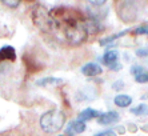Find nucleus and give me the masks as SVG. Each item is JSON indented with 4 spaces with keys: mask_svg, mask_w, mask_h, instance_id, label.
Returning a JSON list of instances; mask_svg holds the SVG:
<instances>
[{
    "mask_svg": "<svg viewBox=\"0 0 148 136\" xmlns=\"http://www.w3.org/2000/svg\"><path fill=\"white\" fill-rule=\"evenodd\" d=\"M84 20L86 19H82V17L67 16L63 20H56V23L59 25V30L60 28L63 30V34L69 44L79 45L87 40V35H88L84 25Z\"/></svg>",
    "mask_w": 148,
    "mask_h": 136,
    "instance_id": "1",
    "label": "nucleus"
},
{
    "mask_svg": "<svg viewBox=\"0 0 148 136\" xmlns=\"http://www.w3.org/2000/svg\"><path fill=\"white\" fill-rule=\"evenodd\" d=\"M32 20L35 25L43 32H56L59 31V25L56 20L51 16V12L43 5H36L32 10Z\"/></svg>",
    "mask_w": 148,
    "mask_h": 136,
    "instance_id": "2",
    "label": "nucleus"
},
{
    "mask_svg": "<svg viewBox=\"0 0 148 136\" xmlns=\"http://www.w3.org/2000/svg\"><path fill=\"white\" fill-rule=\"evenodd\" d=\"M66 115L59 109H51L43 113L40 117V127L47 133H55L64 127Z\"/></svg>",
    "mask_w": 148,
    "mask_h": 136,
    "instance_id": "3",
    "label": "nucleus"
},
{
    "mask_svg": "<svg viewBox=\"0 0 148 136\" xmlns=\"http://www.w3.org/2000/svg\"><path fill=\"white\" fill-rule=\"evenodd\" d=\"M117 14L119 17L124 23H131L135 21L138 17V8L134 1H123L117 8Z\"/></svg>",
    "mask_w": 148,
    "mask_h": 136,
    "instance_id": "4",
    "label": "nucleus"
},
{
    "mask_svg": "<svg viewBox=\"0 0 148 136\" xmlns=\"http://www.w3.org/2000/svg\"><path fill=\"white\" fill-rule=\"evenodd\" d=\"M16 59V51L14 47L5 45V47L0 48V63L1 61H15Z\"/></svg>",
    "mask_w": 148,
    "mask_h": 136,
    "instance_id": "5",
    "label": "nucleus"
},
{
    "mask_svg": "<svg viewBox=\"0 0 148 136\" xmlns=\"http://www.w3.org/2000/svg\"><path fill=\"white\" fill-rule=\"evenodd\" d=\"M82 72L86 76H96V75H100V73L103 72V69H101V67H100L99 64L88 63V64H86L82 68Z\"/></svg>",
    "mask_w": 148,
    "mask_h": 136,
    "instance_id": "6",
    "label": "nucleus"
},
{
    "mask_svg": "<svg viewBox=\"0 0 148 136\" xmlns=\"http://www.w3.org/2000/svg\"><path fill=\"white\" fill-rule=\"evenodd\" d=\"M117 119H119V115L116 112H114V111H110V112L106 113H100L97 122L100 124H103V126H107V124H112V123L117 122Z\"/></svg>",
    "mask_w": 148,
    "mask_h": 136,
    "instance_id": "7",
    "label": "nucleus"
},
{
    "mask_svg": "<svg viewBox=\"0 0 148 136\" xmlns=\"http://www.w3.org/2000/svg\"><path fill=\"white\" fill-rule=\"evenodd\" d=\"M63 84V79L59 78H44L40 79L36 82V85H40V87H47V85H60Z\"/></svg>",
    "mask_w": 148,
    "mask_h": 136,
    "instance_id": "8",
    "label": "nucleus"
},
{
    "mask_svg": "<svg viewBox=\"0 0 148 136\" xmlns=\"http://www.w3.org/2000/svg\"><path fill=\"white\" fill-rule=\"evenodd\" d=\"M97 116H100V113L97 111H95L92 108H86L84 111H82L79 113V120L84 123V120H91L93 117H97Z\"/></svg>",
    "mask_w": 148,
    "mask_h": 136,
    "instance_id": "9",
    "label": "nucleus"
},
{
    "mask_svg": "<svg viewBox=\"0 0 148 136\" xmlns=\"http://www.w3.org/2000/svg\"><path fill=\"white\" fill-rule=\"evenodd\" d=\"M114 102L117 107L125 108V107H128L132 103V98L131 96H128V95H117L116 98H115Z\"/></svg>",
    "mask_w": 148,
    "mask_h": 136,
    "instance_id": "10",
    "label": "nucleus"
},
{
    "mask_svg": "<svg viewBox=\"0 0 148 136\" xmlns=\"http://www.w3.org/2000/svg\"><path fill=\"white\" fill-rule=\"evenodd\" d=\"M117 58H119V54H117L116 51H107L103 56V60H104L106 64L112 65L117 61Z\"/></svg>",
    "mask_w": 148,
    "mask_h": 136,
    "instance_id": "11",
    "label": "nucleus"
},
{
    "mask_svg": "<svg viewBox=\"0 0 148 136\" xmlns=\"http://www.w3.org/2000/svg\"><path fill=\"white\" fill-rule=\"evenodd\" d=\"M69 128L72 129L73 132H76V133H82V132L86 131V124H84L83 122H80V120H76V122L71 123Z\"/></svg>",
    "mask_w": 148,
    "mask_h": 136,
    "instance_id": "12",
    "label": "nucleus"
},
{
    "mask_svg": "<svg viewBox=\"0 0 148 136\" xmlns=\"http://www.w3.org/2000/svg\"><path fill=\"white\" fill-rule=\"evenodd\" d=\"M128 31H123V32H120V34H116V35H112V36H108V38L103 39V40H100V44L101 45H106V44H110L111 41H114L115 39H119L121 38V36H124V35L127 34Z\"/></svg>",
    "mask_w": 148,
    "mask_h": 136,
    "instance_id": "13",
    "label": "nucleus"
},
{
    "mask_svg": "<svg viewBox=\"0 0 148 136\" xmlns=\"http://www.w3.org/2000/svg\"><path fill=\"white\" fill-rule=\"evenodd\" d=\"M131 112L135 113V115H144V113H148V107L144 106V104H140V106L132 108Z\"/></svg>",
    "mask_w": 148,
    "mask_h": 136,
    "instance_id": "14",
    "label": "nucleus"
},
{
    "mask_svg": "<svg viewBox=\"0 0 148 136\" xmlns=\"http://www.w3.org/2000/svg\"><path fill=\"white\" fill-rule=\"evenodd\" d=\"M135 80L139 83H147L148 82V71H144V72H141L140 75L135 76Z\"/></svg>",
    "mask_w": 148,
    "mask_h": 136,
    "instance_id": "15",
    "label": "nucleus"
},
{
    "mask_svg": "<svg viewBox=\"0 0 148 136\" xmlns=\"http://www.w3.org/2000/svg\"><path fill=\"white\" fill-rule=\"evenodd\" d=\"M134 34L136 35H148V25H140L135 30Z\"/></svg>",
    "mask_w": 148,
    "mask_h": 136,
    "instance_id": "16",
    "label": "nucleus"
},
{
    "mask_svg": "<svg viewBox=\"0 0 148 136\" xmlns=\"http://www.w3.org/2000/svg\"><path fill=\"white\" fill-rule=\"evenodd\" d=\"M145 69L143 67H140V65H134V67L131 68V72H132V75L134 76H138V75H140L141 72H144Z\"/></svg>",
    "mask_w": 148,
    "mask_h": 136,
    "instance_id": "17",
    "label": "nucleus"
},
{
    "mask_svg": "<svg viewBox=\"0 0 148 136\" xmlns=\"http://www.w3.org/2000/svg\"><path fill=\"white\" fill-rule=\"evenodd\" d=\"M3 4L4 5H8V7H11V8H16L20 5L19 1H3Z\"/></svg>",
    "mask_w": 148,
    "mask_h": 136,
    "instance_id": "18",
    "label": "nucleus"
},
{
    "mask_svg": "<svg viewBox=\"0 0 148 136\" xmlns=\"http://www.w3.org/2000/svg\"><path fill=\"white\" fill-rule=\"evenodd\" d=\"M136 55L138 56H148V48H140V49H138Z\"/></svg>",
    "mask_w": 148,
    "mask_h": 136,
    "instance_id": "19",
    "label": "nucleus"
},
{
    "mask_svg": "<svg viewBox=\"0 0 148 136\" xmlns=\"http://www.w3.org/2000/svg\"><path fill=\"white\" fill-rule=\"evenodd\" d=\"M96 136H116V133L114 131H106V132H101V133H97Z\"/></svg>",
    "mask_w": 148,
    "mask_h": 136,
    "instance_id": "20",
    "label": "nucleus"
}]
</instances>
